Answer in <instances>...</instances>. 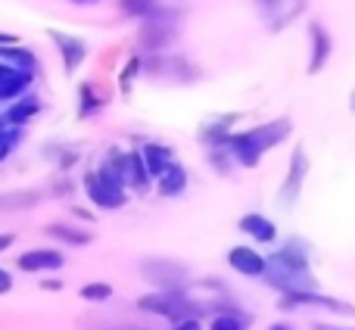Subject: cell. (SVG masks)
Segmentation results:
<instances>
[{"label":"cell","instance_id":"6da1fadb","mask_svg":"<svg viewBox=\"0 0 355 330\" xmlns=\"http://www.w3.org/2000/svg\"><path fill=\"white\" fill-rule=\"evenodd\" d=\"M262 281L281 293H296V290H321L318 277L312 271V243L302 237H287L275 252L268 256Z\"/></svg>","mask_w":355,"mask_h":330},{"label":"cell","instance_id":"7a4b0ae2","mask_svg":"<svg viewBox=\"0 0 355 330\" xmlns=\"http://www.w3.org/2000/svg\"><path fill=\"white\" fill-rule=\"evenodd\" d=\"M293 134V122L287 116L271 119V122L252 125V128H240L227 137V150H231L237 168H256L265 159V153H271L275 147L290 141Z\"/></svg>","mask_w":355,"mask_h":330},{"label":"cell","instance_id":"3957f363","mask_svg":"<svg viewBox=\"0 0 355 330\" xmlns=\"http://www.w3.org/2000/svg\"><path fill=\"white\" fill-rule=\"evenodd\" d=\"M137 312L162 318L168 324H178L184 318H193V315H209L206 299H196L190 293V287H172V290H150V293L137 296Z\"/></svg>","mask_w":355,"mask_h":330},{"label":"cell","instance_id":"277c9868","mask_svg":"<svg viewBox=\"0 0 355 330\" xmlns=\"http://www.w3.org/2000/svg\"><path fill=\"white\" fill-rule=\"evenodd\" d=\"M178 35H181V12L172 6L159 3L147 19H141V31H137V50L141 56L150 53H168L175 47Z\"/></svg>","mask_w":355,"mask_h":330},{"label":"cell","instance_id":"5b68a950","mask_svg":"<svg viewBox=\"0 0 355 330\" xmlns=\"http://www.w3.org/2000/svg\"><path fill=\"white\" fill-rule=\"evenodd\" d=\"M141 277L153 290H172V287H190V268L178 259L168 256H147L141 259Z\"/></svg>","mask_w":355,"mask_h":330},{"label":"cell","instance_id":"8992f818","mask_svg":"<svg viewBox=\"0 0 355 330\" xmlns=\"http://www.w3.org/2000/svg\"><path fill=\"white\" fill-rule=\"evenodd\" d=\"M277 309L281 312H296V309H321V312L340 315V318H355V306L343 302L337 296L324 293V290H296V293H281L277 296Z\"/></svg>","mask_w":355,"mask_h":330},{"label":"cell","instance_id":"52a82bcc","mask_svg":"<svg viewBox=\"0 0 355 330\" xmlns=\"http://www.w3.org/2000/svg\"><path fill=\"white\" fill-rule=\"evenodd\" d=\"M206 309H209L206 330H250L252 327V315L234 299V293L206 299Z\"/></svg>","mask_w":355,"mask_h":330},{"label":"cell","instance_id":"ba28073f","mask_svg":"<svg viewBox=\"0 0 355 330\" xmlns=\"http://www.w3.org/2000/svg\"><path fill=\"white\" fill-rule=\"evenodd\" d=\"M110 156H112V162L119 165V171H122L125 184H128V193H137V196L150 193L153 177H150V171H147V162H144V156H141V147H135V150L112 147Z\"/></svg>","mask_w":355,"mask_h":330},{"label":"cell","instance_id":"9c48e42d","mask_svg":"<svg viewBox=\"0 0 355 330\" xmlns=\"http://www.w3.org/2000/svg\"><path fill=\"white\" fill-rule=\"evenodd\" d=\"M306 177H309V153H306V147H293V153L287 159V175H284L281 187H277V202L284 209H293L300 202Z\"/></svg>","mask_w":355,"mask_h":330},{"label":"cell","instance_id":"30bf717a","mask_svg":"<svg viewBox=\"0 0 355 330\" xmlns=\"http://www.w3.org/2000/svg\"><path fill=\"white\" fill-rule=\"evenodd\" d=\"M81 190H85L87 202H91L94 209H100V212H116V209H125L128 206V196H131V193H119V190L106 187V184L100 181L97 168H87L85 175H81Z\"/></svg>","mask_w":355,"mask_h":330},{"label":"cell","instance_id":"8fae6325","mask_svg":"<svg viewBox=\"0 0 355 330\" xmlns=\"http://www.w3.org/2000/svg\"><path fill=\"white\" fill-rule=\"evenodd\" d=\"M309 0H256L259 16H262L265 28L268 31H284L290 22L302 16Z\"/></svg>","mask_w":355,"mask_h":330},{"label":"cell","instance_id":"7c38bea8","mask_svg":"<svg viewBox=\"0 0 355 330\" xmlns=\"http://www.w3.org/2000/svg\"><path fill=\"white\" fill-rule=\"evenodd\" d=\"M66 265V252L56 246H37V250H25L19 252L16 268L25 275H56Z\"/></svg>","mask_w":355,"mask_h":330},{"label":"cell","instance_id":"4fadbf2b","mask_svg":"<svg viewBox=\"0 0 355 330\" xmlns=\"http://www.w3.org/2000/svg\"><path fill=\"white\" fill-rule=\"evenodd\" d=\"M227 268L240 277H250V281H262L265 268H268V256L256 250L250 243H237L227 250Z\"/></svg>","mask_w":355,"mask_h":330},{"label":"cell","instance_id":"5bb4252c","mask_svg":"<svg viewBox=\"0 0 355 330\" xmlns=\"http://www.w3.org/2000/svg\"><path fill=\"white\" fill-rule=\"evenodd\" d=\"M47 37L53 41V47L60 50V60H62V69H66V75H75V72H78V66L87 60V44L81 41L78 35H69V31H56V28H50Z\"/></svg>","mask_w":355,"mask_h":330},{"label":"cell","instance_id":"9a60e30c","mask_svg":"<svg viewBox=\"0 0 355 330\" xmlns=\"http://www.w3.org/2000/svg\"><path fill=\"white\" fill-rule=\"evenodd\" d=\"M334 56V37L321 22H309V75H318Z\"/></svg>","mask_w":355,"mask_h":330},{"label":"cell","instance_id":"2e32d148","mask_svg":"<svg viewBox=\"0 0 355 330\" xmlns=\"http://www.w3.org/2000/svg\"><path fill=\"white\" fill-rule=\"evenodd\" d=\"M240 122V112H218V116L206 119V122L200 125V131H196V137H200L202 147H221V144H227V137L234 134V125Z\"/></svg>","mask_w":355,"mask_h":330},{"label":"cell","instance_id":"e0dca14e","mask_svg":"<svg viewBox=\"0 0 355 330\" xmlns=\"http://www.w3.org/2000/svg\"><path fill=\"white\" fill-rule=\"evenodd\" d=\"M41 110H44L41 97H37L35 91H28V94H22V97H16L12 103L3 106V122L12 125V128H28V125L41 116Z\"/></svg>","mask_w":355,"mask_h":330},{"label":"cell","instance_id":"ac0fdd59","mask_svg":"<svg viewBox=\"0 0 355 330\" xmlns=\"http://www.w3.org/2000/svg\"><path fill=\"white\" fill-rule=\"evenodd\" d=\"M237 231L243 234V237H250L252 243H259V246H275L277 243V225L268 218V215H262V212L240 215Z\"/></svg>","mask_w":355,"mask_h":330},{"label":"cell","instance_id":"d6986e66","mask_svg":"<svg viewBox=\"0 0 355 330\" xmlns=\"http://www.w3.org/2000/svg\"><path fill=\"white\" fill-rule=\"evenodd\" d=\"M31 85H35V75H28V72H22V69H12V66H6V62H0V106H6V103H12L16 97L28 94Z\"/></svg>","mask_w":355,"mask_h":330},{"label":"cell","instance_id":"ffe728a7","mask_svg":"<svg viewBox=\"0 0 355 330\" xmlns=\"http://www.w3.org/2000/svg\"><path fill=\"white\" fill-rule=\"evenodd\" d=\"M44 234L62 246H75V250L91 246V240H94V234L87 227H81L78 221H50V225H44Z\"/></svg>","mask_w":355,"mask_h":330},{"label":"cell","instance_id":"44dd1931","mask_svg":"<svg viewBox=\"0 0 355 330\" xmlns=\"http://www.w3.org/2000/svg\"><path fill=\"white\" fill-rule=\"evenodd\" d=\"M153 187H156V193H159L162 200H178V196H184V190L190 187V175H187V168H184V165L175 159L153 181Z\"/></svg>","mask_w":355,"mask_h":330},{"label":"cell","instance_id":"7402d4cb","mask_svg":"<svg viewBox=\"0 0 355 330\" xmlns=\"http://www.w3.org/2000/svg\"><path fill=\"white\" fill-rule=\"evenodd\" d=\"M0 62H6V66H12V69H22V72L35 75V78H37V72H41V60H37V53L31 47H25L22 41L0 47Z\"/></svg>","mask_w":355,"mask_h":330},{"label":"cell","instance_id":"603a6c76","mask_svg":"<svg viewBox=\"0 0 355 330\" xmlns=\"http://www.w3.org/2000/svg\"><path fill=\"white\" fill-rule=\"evenodd\" d=\"M106 103H110V97L103 94V87L97 85V81H81L78 85V119H94L100 110H106Z\"/></svg>","mask_w":355,"mask_h":330},{"label":"cell","instance_id":"cb8c5ba5","mask_svg":"<svg viewBox=\"0 0 355 330\" xmlns=\"http://www.w3.org/2000/svg\"><path fill=\"white\" fill-rule=\"evenodd\" d=\"M141 156H144V162H147V171H150L153 181L175 162L172 147H166V144H159V141H144L141 144Z\"/></svg>","mask_w":355,"mask_h":330},{"label":"cell","instance_id":"d4e9b609","mask_svg":"<svg viewBox=\"0 0 355 330\" xmlns=\"http://www.w3.org/2000/svg\"><path fill=\"white\" fill-rule=\"evenodd\" d=\"M44 200L41 190H0V212H25Z\"/></svg>","mask_w":355,"mask_h":330},{"label":"cell","instance_id":"484cf974","mask_svg":"<svg viewBox=\"0 0 355 330\" xmlns=\"http://www.w3.org/2000/svg\"><path fill=\"white\" fill-rule=\"evenodd\" d=\"M144 75V56L135 53L128 56V60L122 62V69H119V94L122 97H131V91H135V81Z\"/></svg>","mask_w":355,"mask_h":330},{"label":"cell","instance_id":"4316f807","mask_svg":"<svg viewBox=\"0 0 355 330\" xmlns=\"http://www.w3.org/2000/svg\"><path fill=\"white\" fill-rule=\"evenodd\" d=\"M44 156H47L60 171H69L75 162L81 159L78 147H72V144H47V147H44Z\"/></svg>","mask_w":355,"mask_h":330},{"label":"cell","instance_id":"83f0119b","mask_svg":"<svg viewBox=\"0 0 355 330\" xmlns=\"http://www.w3.org/2000/svg\"><path fill=\"white\" fill-rule=\"evenodd\" d=\"M78 296L85 302H94V306H103V302H110L112 296H116V290H112L110 281H87L85 287L78 290Z\"/></svg>","mask_w":355,"mask_h":330},{"label":"cell","instance_id":"f1b7e54d","mask_svg":"<svg viewBox=\"0 0 355 330\" xmlns=\"http://www.w3.org/2000/svg\"><path fill=\"white\" fill-rule=\"evenodd\" d=\"M22 137H25V128H12V125H6V128L0 131V162H6L19 147H22Z\"/></svg>","mask_w":355,"mask_h":330},{"label":"cell","instance_id":"f546056e","mask_svg":"<svg viewBox=\"0 0 355 330\" xmlns=\"http://www.w3.org/2000/svg\"><path fill=\"white\" fill-rule=\"evenodd\" d=\"M156 6H159V0H119V12L128 19H137V22L147 19Z\"/></svg>","mask_w":355,"mask_h":330},{"label":"cell","instance_id":"4dcf8cb0","mask_svg":"<svg viewBox=\"0 0 355 330\" xmlns=\"http://www.w3.org/2000/svg\"><path fill=\"white\" fill-rule=\"evenodd\" d=\"M209 165H212L218 175H231V171L237 168V162H234L227 144H221V147H209Z\"/></svg>","mask_w":355,"mask_h":330},{"label":"cell","instance_id":"1f68e13d","mask_svg":"<svg viewBox=\"0 0 355 330\" xmlns=\"http://www.w3.org/2000/svg\"><path fill=\"white\" fill-rule=\"evenodd\" d=\"M72 193H75V184H72V177H66V175L56 177L47 190V196H53V200H69Z\"/></svg>","mask_w":355,"mask_h":330},{"label":"cell","instance_id":"d6a6232c","mask_svg":"<svg viewBox=\"0 0 355 330\" xmlns=\"http://www.w3.org/2000/svg\"><path fill=\"white\" fill-rule=\"evenodd\" d=\"M168 330H206V327H202V318H200V315H193V318L178 321V324H172Z\"/></svg>","mask_w":355,"mask_h":330},{"label":"cell","instance_id":"836d02e7","mask_svg":"<svg viewBox=\"0 0 355 330\" xmlns=\"http://www.w3.org/2000/svg\"><path fill=\"white\" fill-rule=\"evenodd\" d=\"M41 290H47V293H60V290H62V281H60V277L41 275Z\"/></svg>","mask_w":355,"mask_h":330},{"label":"cell","instance_id":"e575fe53","mask_svg":"<svg viewBox=\"0 0 355 330\" xmlns=\"http://www.w3.org/2000/svg\"><path fill=\"white\" fill-rule=\"evenodd\" d=\"M72 215L78 221H85V225H94V221H97V215L91 212V209H78V206H72Z\"/></svg>","mask_w":355,"mask_h":330},{"label":"cell","instance_id":"d590c367","mask_svg":"<svg viewBox=\"0 0 355 330\" xmlns=\"http://www.w3.org/2000/svg\"><path fill=\"white\" fill-rule=\"evenodd\" d=\"M12 290V271L0 268V296H6Z\"/></svg>","mask_w":355,"mask_h":330},{"label":"cell","instance_id":"8d00e7d4","mask_svg":"<svg viewBox=\"0 0 355 330\" xmlns=\"http://www.w3.org/2000/svg\"><path fill=\"white\" fill-rule=\"evenodd\" d=\"M12 243H16V234H12V231H0V252H6Z\"/></svg>","mask_w":355,"mask_h":330},{"label":"cell","instance_id":"74e56055","mask_svg":"<svg viewBox=\"0 0 355 330\" xmlns=\"http://www.w3.org/2000/svg\"><path fill=\"white\" fill-rule=\"evenodd\" d=\"M312 330H355V327H343V324H334V321H315Z\"/></svg>","mask_w":355,"mask_h":330},{"label":"cell","instance_id":"f35d334b","mask_svg":"<svg viewBox=\"0 0 355 330\" xmlns=\"http://www.w3.org/2000/svg\"><path fill=\"white\" fill-rule=\"evenodd\" d=\"M6 44H19V35H12V31H0V47H6Z\"/></svg>","mask_w":355,"mask_h":330},{"label":"cell","instance_id":"ab89813d","mask_svg":"<svg viewBox=\"0 0 355 330\" xmlns=\"http://www.w3.org/2000/svg\"><path fill=\"white\" fill-rule=\"evenodd\" d=\"M268 330H296V327H290V324H284V321H275V324H268Z\"/></svg>","mask_w":355,"mask_h":330},{"label":"cell","instance_id":"60d3db41","mask_svg":"<svg viewBox=\"0 0 355 330\" xmlns=\"http://www.w3.org/2000/svg\"><path fill=\"white\" fill-rule=\"evenodd\" d=\"M69 3H78V6H87V3H97V0H69Z\"/></svg>","mask_w":355,"mask_h":330},{"label":"cell","instance_id":"b9f144b4","mask_svg":"<svg viewBox=\"0 0 355 330\" xmlns=\"http://www.w3.org/2000/svg\"><path fill=\"white\" fill-rule=\"evenodd\" d=\"M349 106H352V112H355V91H352V97H349Z\"/></svg>","mask_w":355,"mask_h":330},{"label":"cell","instance_id":"7bdbcfd3","mask_svg":"<svg viewBox=\"0 0 355 330\" xmlns=\"http://www.w3.org/2000/svg\"><path fill=\"white\" fill-rule=\"evenodd\" d=\"M6 128V122H3V116H0V131H3Z\"/></svg>","mask_w":355,"mask_h":330}]
</instances>
